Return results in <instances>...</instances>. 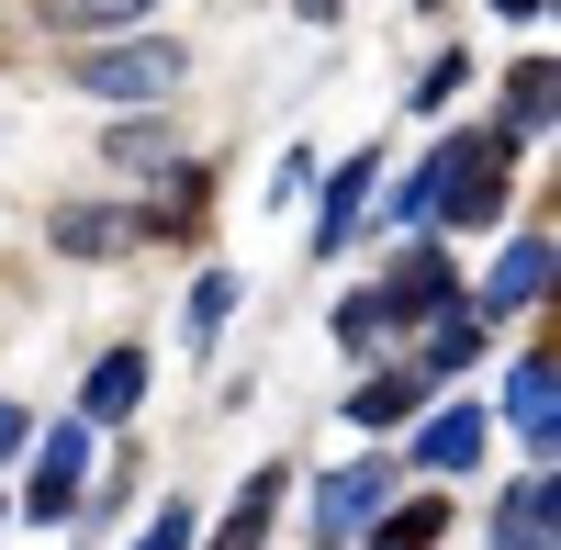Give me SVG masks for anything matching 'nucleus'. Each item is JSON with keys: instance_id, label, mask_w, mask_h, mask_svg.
Returning <instances> with one entry per match:
<instances>
[{"instance_id": "17", "label": "nucleus", "mask_w": 561, "mask_h": 550, "mask_svg": "<svg viewBox=\"0 0 561 550\" xmlns=\"http://www.w3.org/2000/svg\"><path fill=\"white\" fill-rule=\"evenodd\" d=\"M113 169H180L169 124H113Z\"/></svg>"}, {"instance_id": "19", "label": "nucleus", "mask_w": 561, "mask_h": 550, "mask_svg": "<svg viewBox=\"0 0 561 550\" xmlns=\"http://www.w3.org/2000/svg\"><path fill=\"white\" fill-rule=\"evenodd\" d=\"M225 314H237V270H203V282H192V337H203V348H214Z\"/></svg>"}, {"instance_id": "22", "label": "nucleus", "mask_w": 561, "mask_h": 550, "mask_svg": "<svg viewBox=\"0 0 561 550\" xmlns=\"http://www.w3.org/2000/svg\"><path fill=\"white\" fill-rule=\"evenodd\" d=\"M12 449H23V404H0V461H12Z\"/></svg>"}, {"instance_id": "18", "label": "nucleus", "mask_w": 561, "mask_h": 550, "mask_svg": "<svg viewBox=\"0 0 561 550\" xmlns=\"http://www.w3.org/2000/svg\"><path fill=\"white\" fill-rule=\"evenodd\" d=\"M158 0H45V23H68V34H90V23H147Z\"/></svg>"}, {"instance_id": "15", "label": "nucleus", "mask_w": 561, "mask_h": 550, "mask_svg": "<svg viewBox=\"0 0 561 550\" xmlns=\"http://www.w3.org/2000/svg\"><path fill=\"white\" fill-rule=\"evenodd\" d=\"M472 359H483V314H438L427 371H415V382H449V371H472Z\"/></svg>"}, {"instance_id": "20", "label": "nucleus", "mask_w": 561, "mask_h": 550, "mask_svg": "<svg viewBox=\"0 0 561 550\" xmlns=\"http://www.w3.org/2000/svg\"><path fill=\"white\" fill-rule=\"evenodd\" d=\"M370 550H438V506H427V494H415L404 517H382V539H370Z\"/></svg>"}, {"instance_id": "1", "label": "nucleus", "mask_w": 561, "mask_h": 550, "mask_svg": "<svg viewBox=\"0 0 561 550\" xmlns=\"http://www.w3.org/2000/svg\"><path fill=\"white\" fill-rule=\"evenodd\" d=\"M505 203V135H449V147L404 180V225H483Z\"/></svg>"}, {"instance_id": "24", "label": "nucleus", "mask_w": 561, "mask_h": 550, "mask_svg": "<svg viewBox=\"0 0 561 550\" xmlns=\"http://www.w3.org/2000/svg\"><path fill=\"white\" fill-rule=\"evenodd\" d=\"M325 12H337V0H304V23H325Z\"/></svg>"}, {"instance_id": "10", "label": "nucleus", "mask_w": 561, "mask_h": 550, "mask_svg": "<svg viewBox=\"0 0 561 550\" xmlns=\"http://www.w3.org/2000/svg\"><path fill=\"white\" fill-rule=\"evenodd\" d=\"M382 192V158H348L337 180H325V214H314V248H348L359 237V203Z\"/></svg>"}, {"instance_id": "21", "label": "nucleus", "mask_w": 561, "mask_h": 550, "mask_svg": "<svg viewBox=\"0 0 561 550\" xmlns=\"http://www.w3.org/2000/svg\"><path fill=\"white\" fill-rule=\"evenodd\" d=\"M135 550H192V517H180V506H158V517H147V539H135Z\"/></svg>"}, {"instance_id": "5", "label": "nucleus", "mask_w": 561, "mask_h": 550, "mask_svg": "<svg viewBox=\"0 0 561 550\" xmlns=\"http://www.w3.org/2000/svg\"><path fill=\"white\" fill-rule=\"evenodd\" d=\"M68 259H124L135 237H147V214H113V203H57V225H45Z\"/></svg>"}, {"instance_id": "8", "label": "nucleus", "mask_w": 561, "mask_h": 550, "mask_svg": "<svg viewBox=\"0 0 561 550\" xmlns=\"http://www.w3.org/2000/svg\"><path fill=\"white\" fill-rule=\"evenodd\" d=\"M550 472H517L505 483V506H494V550H550Z\"/></svg>"}, {"instance_id": "9", "label": "nucleus", "mask_w": 561, "mask_h": 550, "mask_svg": "<svg viewBox=\"0 0 561 550\" xmlns=\"http://www.w3.org/2000/svg\"><path fill=\"white\" fill-rule=\"evenodd\" d=\"M135 393H147V359H135V348H102V359H90V382H79V416L113 427V416H135Z\"/></svg>"}, {"instance_id": "23", "label": "nucleus", "mask_w": 561, "mask_h": 550, "mask_svg": "<svg viewBox=\"0 0 561 550\" xmlns=\"http://www.w3.org/2000/svg\"><path fill=\"white\" fill-rule=\"evenodd\" d=\"M494 12H505V23H528V12H539V0H494Z\"/></svg>"}, {"instance_id": "3", "label": "nucleus", "mask_w": 561, "mask_h": 550, "mask_svg": "<svg viewBox=\"0 0 561 550\" xmlns=\"http://www.w3.org/2000/svg\"><path fill=\"white\" fill-rule=\"evenodd\" d=\"M370 303H382V326H427V314H460V282L438 248H404L382 282H370Z\"/></svg>"}, {"instance_id": "11", "label": "nucleus", "mask_w": 561, "mask_h": 550, "mask_svg": "<svg viewBox=\"0 0 561 550\" xmlns=\"http://www.w3.org/2000/svg\"><path fill=\"white\" fill-rule=\"evenodd\" d=\"M550 416H561V393H550V359H517V382H505V427H517L539 461H550Z\"/></svg>"}, {"instance_id": "2", "label": "nucleus", "mask_w": 561, "mask_h": 550, "mask_svg": "<svg viewBox=\"0 0 561 550\" xmlns=\"http://www.w3.org/2000/svg\"><path fill=\"white\" fill-rule=\"evenodd\" d=\"M180 79H192V57H180L169 34H135V45H90V57H79V90H90V102H169Z\"/></svg>"}, {"instance_id": "7", "label": "nucleus", "mask_w": 561, "mask_h": 550, "mask_svg": "<svg viewBox=\"0 0 561 550\" xmlns=\"http://www.w3.org/2000/svg\"><path fill=\"white\" fill-rule=\"evenodd\" d=\"M539 282H550V237H517V248L494 259V282H483V326H494V314H528Z\"/></svg>"}, {"instance_id": "14", "label": "nucleus", "mask_w": 561, "mask_h": 550, "mask_svg": "<svg viewBox=\"0 0 561 550\" xmlns=\"http://www.w3.org/2000/svg\"><path fill=\"white\" fill-rule=\"evenodd\" d=\"M415 404H427V382H415V371H382V382H359V393H348V416H359V427H404Z\"/></svg>"}, {"instance_id": "6", "label": "nucleus", "mask_w": 561, "mask_h": 550, "mask_svg": "<svg viewBox=\"0 0 561 550\" xmlns=\"http://www.w3.org/2000/svg\"><path fill=\"white\" fill-rule=\"evenodd\" d=\"M382 494H393V461H348V472H325V494H314V528H325V539H348L370 506H382Z\"/></svg>"}, {"instance_id": "13", "label": "nucleus", "mask_w": 561, "mask_h": 550, "mask_svg": "<svg viewBox=\"0 0 561 550\" xmlns=\"http://www.w3.org/2000/svg\"><path fill=\"white\" fill-rule=\"evenodd\" d=\"M270 517H280V472H248V494H237V506H225L214 550H259V539H270Z\"/></svg>"}, {"instance_id": "12", "label": "nucleus", "mask_w": 561, "mask_h": 550, "mask_svg": "<svg viewBox=\"0 0 561 550\" xmlns=\"http://www.w3.org/2000/svg\"><path fill=\"white\" fill-rule=\"evenodd\" d=\"M483 461V404H449V416L415 438V472H472Z\"/></svg>"}, {"instance_id": "4", "label": "nucleus", "mask_w": 561, "mask_h": 550, "mask_svg": "<svg viewBox=\"0 0 561 550\" xmlns=\"http://www.w3.org/2000/svg\"><path fill=\"white\" fill-rule=\"evenodd\" d=\"M79 472H90V427H45L34 483H23V517H45V528H57V517L79 506Z\"/></svg>"}, {"instance_id": "16", "label": "nucleus", "mask_w": 561, "mask_h": 550, "mask_svg": "<svg viewBox=\"0 0 561 550\" xmlns=\"http://www.w3.org/2000/svg\"><path fill=\"white\" fill-rule=\"evenodd\" d=\"M539 124H550V68L528 57L517 79H505V135H539Z\"/></svg>"}]
</instances>
